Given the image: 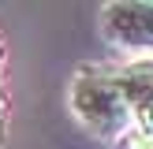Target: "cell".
<instances>
[{"label": "cell", "mask_w": 153, "mask_h": 149, "mask_svg": "<svg viewBox=\"0 0 153 149\" xmlns=\"http://www.w3.org/2000/svg\"><path fill=\"white\" fill-rule=\"evenodd\" d=\"M71 108L101 138H123L131 131V112L116 86V74H105V71L79 74L71 86Z\"/></svg>", "instance_id": "cell-1"}, {"label": "cell", "mask_w": 153, "mask_h": 149, "mask_svg": "<svg viewBox=\"0 0 153 149\" xmlns=\"http://www.w3.org/2000/svg\"><path fill=\"white\" fill-rule=\"evenodd\" d=\"M105 34L120 49H153V4H108Z\"/></svg>", "instance_id": "cell-2"}, {"label": "cell", "mask_w": 153, "mask_h": 149, "mask_svg": "<svg viewBox=\"0 0 153 149\" xmlns=\"http://www.w3.org/2000/svg\"><path fill=\"white\" fill-rule=\"evenodd\" d=\"M116 86L131 112V131L153 142V63H131L116 71Z\"/></svg>", "instance_id": "cell-3"}, {"label": "cell", "mask_w": 153, "mask_h": 149, "mask_svg": "<svg viewBox=\"0 0 153 149\" xmlns=\"http://www.w3.org/2000/svg\"><path fill=\"white\" fill-rule=\"evenodd\" d=\"M0 108H4V104H0Z\"/></svg>", "instance_id": "cell-4"}]
</instances>
